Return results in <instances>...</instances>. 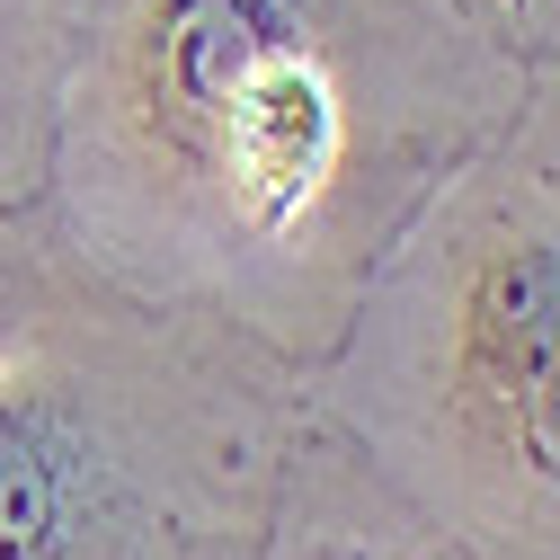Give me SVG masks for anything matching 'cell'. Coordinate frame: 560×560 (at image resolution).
Here are the masks:
<instances>
[{
	"label": "cell",
	"instance_id": "1",
	"mask_svg": "<svg viewBox=\"0 0 560 560\" xmlns=\"http://www.w3.org/2000/svg\"><path fill=\"white\" fill-rule=\"evenodd\" d=\"M463 383L516 436L560 428V258L551 249H489L463 294Z\"/></svg>",
	"mask_w": 560,
	"mask_h": 560
},
{
	"label": "cell",
	"instance_id": "2",
	"mask_svg": "<svg viewBox=\"0 0 560 560\" xmlns=\"http://www.w3.org/2000/svg\"><path fill=\"white\" fill-rule=\"evenodd\" d=\"M45 480H36V463H27V445L0 428V560H27L45 534Z\"/></svg>",
	"mask_w": 560,
	"mask_h": 560
}]
</instances>
